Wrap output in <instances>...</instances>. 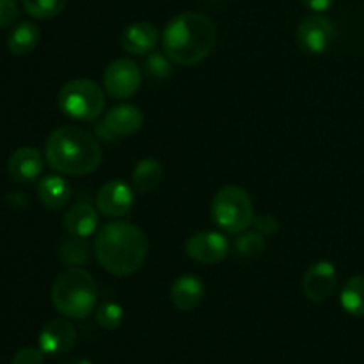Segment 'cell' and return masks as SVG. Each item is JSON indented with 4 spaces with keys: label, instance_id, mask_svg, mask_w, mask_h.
Instances as JSON below:
<instances>
[{
    "label": "cell",
    "instance_id": "6da1fadb",
    "mask_svg": "<svg viewBox=\"0 0 364 364\" xmlns=\"http://www.w3.org/2000/svg\"><path fill=\"white\" fill-rule=\"evenodd\" d=\"M95 255L103 270L117 277L137 272L148 256L146 235L135 224L116 220L98 230Z\"/></svg>",
    "mask_w": 364,
    "mask_h": 364
},
{
    "label": "cell",
    "instance_id": "7a4b0ae2",
    "mask_svg": "<svg viewBox=\"0 0 364 364\" xmlns=\"http://www.w3.org/2000/svg\"><path fill=\"white\" fill-rule=\"evenodd\" d=\"M217 28L210 18L199 13H181L166 25L162 36L164 53L180 66H194L213 50Z\"/></svg>",
    "mask_w": 364,
    "mask_h": 364
},
{
    "label": "cell",
    "instance_id": "3957f363",
    "mask_svg": "<svg viewBox=\"0 0 364 364\" xmlns=\"http://www.w3.org/2000/svg\"><path fill=\"white\" fill-rule=\"evenodd\" d=\"M45 155L57 173L85 176L102 164V146L84 128L60 127L46 139Z\"/></svg>",
    "mask_w": 364,
    "mask_h": 364
},
{
    "label": "cell",
    "instance_id": "277c9868",
    "mask_svg": "<svg viewBox=\"0 0 364 364\" xmlns=\"http://www.w3.org/2000/svg\"><path fill=\"white\" fill-rule=\"evenodd\" d=\"M50 297L60 315L82 320L96 309L98 288L87 270L80 267H68L53 281Z\"/></svg>",
    "mask_w": 364,
    "mask_h": 364
},
{
    "label": "cell",
    "instance_id": "5b68a950",
    "mask_svg": "<svg viewBox=\"0 0 364 364\" xmlns=\"http://www.w3.org/2000/svg\"><path fill=\"white\" fill-rule=\"evenodd\" d=\"M213 223L226 233H244L255 220V205L247 191L238 185L223 187L213 198L210 206Z\"/></svg>",
    "mask_w": 364,
    "mask_h": 364
},
{
    "label": "cell",
    "instance_id": "8992f818",
    "mask_svg": "<svg viewBox=\"0 0 364 364\" xmlns=\"http://www.w3.org/2000/svg\"><path fill=\"white\" fill-rule=\"evenodd\" d=\"M57 105L71 119L95 121L105 109V92L91 78H75L60 87Z\"/></svg>",
    "mask_w": 364,
    "mask_h": 364
},
{
    "label": "cell",
    "instance_id": "52a82bcc",
    "mask_svg": "<svg viewBox=\"0 0 364 364\" xmlns=\"http://www.w3.org/2000/svg\"><path fill=\"white\" fill-rule=\"evenodd\" d=\"M336 38V28L333 21L323 14H309L302 18L297 27V43L306 53L311 55H322L329 50Z\"/></svg>",
    "mask_w": 364,
    "mask_h": 364
},
{
    "label": "cell",
    "instance_id": "ba28073f",
    "mask_svg": "<svg viewBox=\"0 0 364 364\" xmlns=\"http://www.w3.org/2000/svg\"><path fill=\"white\" fill-rule=\"evenodd\" d=\"M105 92L116 100H127L141 87V68L130 59H116L103 73Z\"/></svg>",
    "mask_w": 364,
    "mask_h": 364
},
{
    "label": "cell",
    "instance_id": "9c48e42d",
    "mask_svg": "<svg viewBox=\"0 0 364 364\" xmlns=\"http://www.w3.org/2000/svg\"><path fill=\"white\" fill-rule=\"evenodd\" d=\"M188 258L201 265L220 263L230 255V242L219 231H201L192 235L185 244Z\"/></svg>",
    "mask_w": 364,
    "mask_h": 364
},
{
    "label": "cell",
    "instance_id": "30bf717a",
    "mask_svg": "<svg viewBox=\"0 0 364 364\" xmlns=\"http://www.w3.org/2000/svg\"><path fill=\"white\" fill-rule=\"evenodd\" d=\"M338 287L336 267L331 262H316L309 267L302 279V291L311 302H322L333 295Z\"/></svg>",
    "mask_w": 364,
    "mask_h": 364
},
{
    "label": "cell",
    "instance_id": "8fae6325",
    "mask_svg": "<svg viewBox=\"0 0 364 364\" xmlns=\"http://www.w3.org/2000/svg\"><path fill=\"white\" fill-rule=\"evenodd\" d=\"M134 188L123 180H110L103 185L96 196V206L107 217H123L134 206Z\"/></svg>",
    "mask_w": 364,
    "mask_h": 364
},
{
    "label": "cell",
    "instance_id": "7c38bea8",
    "mask_svg": "<svg viewBox=\"0 0 364 364\" xmlns=\"http://www.w3.org/2000/svg\"><path fill=\"white\" fill-rule=\"evenodd\" d=\"M38 341L43 354H66L73 348L75 341H77V331L68 320H52L43 327Z\"/></svg>",
    "mask_w": 364,
    "mask_h": 364
},
{
    "label": "cell",
    "instance_id": "4fadbf2b",
    "mask_svg": "<svg viewBox=\"0 0 364 364\" xmlns=\"http://www.w3.org/2000/svg\"><path fill=\"white\" fill-rule=\"evenodd\" d=\"M43 171L41 151L36 148H20L9 156L7 173L16 183H31L39 178Z\"/></svg>",
    "mask_w": 364,
    "mask_h": 364
},
{
    "label": "cell",
    "instance_id": "5bb4252c",
    "mask_svg": "<svg viewBox=\"0 0 364 364\" xmlns=\"http://www.w3.org/2000/svg\"><path fill=\"white\" fill-rule=\"evenodd\" d=\"M159 43V31L149 21H135L121 34V46L132 55H146L155 50Z\"/></svg>",
    "mask_w": 364,
    "mask_h": 364
},
{
    "label": "cell",
    "instance_id": "9a60e30c",
    "mask_svg": "<svg viewBox=\"0 0 364 364\" xmlns=\"http://www.w3.org/2000/svg\"><path fill=\"white\" fill-rule=\"evenodd\" d=\"M142 123H144V116L141 110L130 103H123V105L112 107L109 112L105 114V124L107 130L116 137H128L134 135L135 132L141 130Z\"/></svg>",
    "mask_w": 364,
    "mask_h": 364
},
{
    "label": "cell",
    "instance_id": "2e32d148",
    "mask_svg": "<svg viewBox=\"0 0 364 364\" xmlns=\"http://www.w3.org/2000/svg\"><path fill=\"white\" fill-rule=\"evenodd\" d=\"M205 297V284L194 274H183L171 287V301L180 311H192Z\"/></svg>",
    "mask_w": 364,
    "mask_h": 364
},
{
    "label": "cell",
    "instance_id": "e0dca14e",
    "mask_svg": "<svg viewBox=\"0 0 364 364\" xmlns=\"http://www.w3.org/2000/svg\"><path fill=\"white\" fill-rule=\"evenodd\" d=\"M64 230L73 237L89 238L98 230V212L87 203H77L64 213Z\"/></svg>",
    "mask_w": 364,
    "mask_h": 364
},
{
    "label": "cell",
    "instance_id": "ac0fdd59",
    "mask_svg": "<svg viewBox=\"0 0 364 364\" xmlns=\"http://www.w3.org/2000/svg\"><path fill=\"white\" fill-rule=\"evenodd\" d=\"M38 196L46 208L59 210L70 201L71 187L63 176H46L38 183Z\"/></svg>",
    "mask_w": 364,
    "mask_h": 364
},
{
    "label": "cell",
    "instance_id": "d6986e66",
    "mask_svg": "<svg viewBox=\"0 0 364 364\" xmlns=\"http://www.w3.org/2000/svg\"><path fill=\"white\" fill-rule=\"evenodd\" d=\"M162 176V164L155 159H144L135 166L134 173H132V181L141 194H149L159 187Z\"/></svg>",
    "mask_w": 364,
    "mask_h": 364
},
{
    "label": "cell",
    "instance_id": "ffe728a7",
    "mask_svg": "<svg viewBox=\"0 0 364 364\" xmlns=\"http://www.w3.org/2000/svg\"><path fill=\"white\" fill-rule=\"evenodd\" d=\"M39 41V28L38 25L31 21H20L16 27L11 31L7 38V48L13 55H27L36 48Z\"/></svg>",
    "mask_w": 364,
    "mask_h": 364
},
{
    "label": "cell",
    "instance_id": "44dd1931",
    "mask_svg": "<svg viewBox=\"0 0 364 364\" xmlns=\"http://www.w3.org/2000/svg\"><path fill=\"white\" fill-rule=\"evenodd\" d=\"M341 308L352 316H364V276H354L343 284Z\"/></svg>",
    "mask_w": 364,
    "mask_h": 364
},
{
    "label": "cell",
    "instance_id": "7402d4cb",
    "mask_svg": "<svg viewBox=\"0 0 364 364\" xmlns=\"http://www.w3.org/2000/svg\"><path fill=\"white\" fill-rule=\"evenodd\" d=\"M89 256H91V245L87 238L70 235V238H66L59 247V259L66 267H82L89 262Z\"/></svg>",
    "mask_w": 364,
    "mask_h": 364
},
{
    "label": "cell",
    "instance_id": "603a6c76",
    "mask_svg": "<svg viewBox=\"0 0 364 364\" xmlns=\"http://www.w3.org/2000/svg\"><path fill=\"white\" fill-rule=\"evenodd\" d=\"M25 11L38 20H50L63 13L68 0H21Z\"/></svg>",
    "mask_w": 364,
    "mask_h": 364
},
{
    "label": "cell",
    "instance_id": "cb8c5ba5",
    "mask_svg": "<svg viewBox=\"0 0 364 364\" xmlns=\"http://www.w3.org/2000/svg\"><path fill=\"white\" fill-rule=\"evenodd\" d=\"M235 249L240 256L245 258H256L267 249V240L258 231H244L235 242Z\"/></svg>",
    "mask_w": 364,
    "mask_h": 364
},
{
    "label": "cell",
    "instance_id": "d4e9b609",
    "mask_svg": "<svg viewBox=\"0 0 364 364\" xmlns=\"http://www.w3.org/2000/svg\"><path fill=\"white\" fill-rule=\"evenodd\" d=\"M123 320L124 311L116 302H103L96 309V322L100 323V327H103L107 331H114L117 327H121Z\"/></svg>",
    "mask_w": 364,
    "mask_h": 364
},
{
    "label": "cell",
    "instance_id": "484cf974",
    "mask_svg": "<svg viewBox=\"0 0 364 364\" xmlns=\"http://www.w3.org/2000/svg\"><path fill=\"white\" fill-rule=\"evenodd\" d=\"M171 63H173V60H171L166 53H159L153 50L148 55V59H146V71L149 73V77L164 80V78L171 77V73H173Z\"/></svg>",
    "mask_w": 364,
    "mask_h": 364
},
{
    "label": "cell",
    "instance_id": "4316f807",
    "mask_svg": "<svg viewBox=\"0 0 364 364\" xmlns=\"http://www.w3.org/2000/svg\"><path fill=\"white\" fill-rule=\"evenodd\" d=\"M20 16L16 0H0V28L11 27Z\"/></svg>",
    "mask_w": 364,
    "mask_h": 364
},
{
    "label": "cell",
    "instance_id": "83f0119b",
    "mask_svg": "<svg viewBox=\"0 0 364 364\" xmlns=\"http://www.w3.org/2000/svg\"><path fill=\"white\" fill-rule=\"evenodd\" d=\"M11 364H43V350L34 347L20 348L16 354L13 355Z\"/></svg>",
    "mask_w": 364,
    "mask_h": 364
},
{
    "label": "cell",
    "instance_id": "f1b7e54d",
    "mask_svg": "<svg viewBox=\"0 0 364 364\" xmlns=\"http://www.w3.org/2000/svg\"><path fill=\"white\" fill-rule=\"evenodd\" d=\"M252 226H255V230L258 231V233H262L263 237H267V235L276 233L277 228H279V223H277L276 217L272 215H258L255 217V220H252Z\"/></svg>",
    "mask_w": 364,
    "mask_h": 364
},
{
    "label": "cell",
    "instance_id": "f546056e",
    "mask_svg": "<svg viewBox=\"0 0 364 364\" xmlns=\"http://www.w3.org/2000/svg\"><path fill=\"white\" fill-rule=\"evenodd\" d=\"M304 6L308 7L309 11H315V13H326V11L331 9L334 0H302Z\"/></svg>",
    "mask_w": 364,
    "mask_h": 364
},
{
    "label": "cell",
    "instance_id": "4dcf8cb0",
    "mask_svg": "<svg viewBox=\"0 0 364 364\" xmlns=\"http://www.w3.org/2000/svg\"><path fill=\"white\" fill-rule=\"evenodd\" d=\"M63 364H92V363L84 358H73V359H68V361H64Z\"/></svg>",
    "mask_w": 364,
    "mask_h": 364
}]
</instances>
